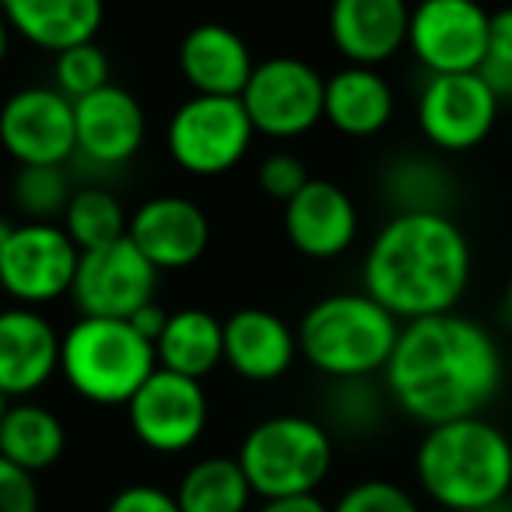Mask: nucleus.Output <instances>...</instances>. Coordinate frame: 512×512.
Returning a JSON list of instances; mask_svg holds the SVG:
<instances>
[{
    "label": "nucleus",
    "mask_w": 512,
    "mask_h": 512,
    "mask_svg": "<svg viewBox=\"0 0 512 512\" xmlns=\"http://www.w3.org/2000/svg\"><path fill=\"white\" fill-rule=\"evenodd\" d=\"M414 474L442 509H488L512 495V442L481 414L432 425L414 456Z\"/></svg>",
    "instance_id": "nucleus-3"
},
{
    "label": "nucleus",
    "mask_w": 512,
    "mask_h": 512,
    "mask_svg": "<svg viewBox=\"0 0 512 512\" xmlns=\"http://www.w3.org/2000/svg\"><path fill=\"white\" fill-rule=\"evenodd\" d=\"M127 239L155 271H186L207 253L211 221L190 197H151L130 214Z\"/></svg>",
    "instance_id": "nucleus-15"
},
{
    "label": "nucleus",
    "mask_w": 512,
    "mask_h": 512,
    "mask_svg": "<svg viewBox=\"0 0 512 512\" xmlns=\"http://www.w3.org/2000/svg\"><path fill=\"white\" fill-rule=\"evenodd\" d=\"M330 512H421V509L407 488L383 481V477H369V481L351 484Z\"/></svg>",
    "instance_id": "nucleus-32"
},
{
    "label": "nucleus",
    "mask_w": 512,
    "mask_h": 512,
    "mask_svg": "<svg viewBox=\"0 0 512 512\" xmlns=\"http://www.w3.org/2000/svg\"><path fill=\"white\" fill-rule=\"evenodd\" d=\"M158 271L141 256V249L123 235L99 249H85L74 274L71 299L81 316L130 320L141 306L155 302Z\"/></svg>",
    "instance_id": "nucleus-11"
},
{
    "label": "nucleus",
    "mask_w": 512,
    "mask_h": 512,
    "mask_svg": "<svg viewBox=\"0 0 512 512\" xmlns=\"http://www.w3.org/2000/svg\"><path fill=\"white\" fill-rule=\"evenodd\" d=\"M509 372H512V355H509Z\"/></svg>",
    "instance_id": "nucleus-45"
},
{
    "label": "nucleus",
    "mask_w": 512,
    "mask_h": 512,
    "mask_svg": "<svg viewBox=\"0 0 512 512\" xmlns=\"http://www.w3.org/2000/svg\"><path fill=\"white\" fill-rule=\"evenodd\" d=\"M498 95L481 74H428L418 99V127L425 141L449 155H460L488 141L498 120Z\"/></svg>",
    "instance_id": "nucleus-13"
},
{
    "label": "nucleus",
    "mask_w": 512,
    "mask_h": 512,
    "mask_svg": "<svg viewBox=\"0 0 512 512\" xmlns=\"http://www.w3.org/2000/svg\"><path fill=\"white\" fill-rule=\"evenodd\" d=\"M127 421L151 453H186L207 428V393L200 379L155 369L127 400Z\"/></svg>",
    "instance_id": "nucleus-12"
},
{
    "label": "nucleus",
    "mask_w": 512,
    "mask_h": 512,
    "mask_svg": "<svg viewBox=\"0 0 512 512\" xmlns=\"http://www.w3.org/2000/svg\"><path fill=\"white\" fill-rule=\"evenodd\" d=\"M470 242L449 214H393L365 256V295L400 323L453 313L470 281Z\"/></svg>",
    "instance_id": "nucleus-2"
},
{
    "label": "nucleus",
    "mask_w": 512,
    "mask_h": 512,
    "mask_svg": "<svg viewBox=\"0 0 512 512\" xmlns=\"http://www.w3.org/2000/svg\"><path fill=\"white\" fill-rule=\"evenodd\" d=\"M488 25L481 0H421L411 8L407 50L428 74H474L484 64Z\"/></svg>",
    "instance_id": "nucleus-10"
},
{
    "label": "nucleus",
    "mask_w": 512,
    "mask_h": 512,
    "mask_svg": "<svg viewBox=\"0 0 512 512\" xmlns=\"http://www.w3.org/2000/svg\"><path fill=\"white\" fill-rule=\"evenodd\" d=\"M4 411H8V397L0 393V421H4Z\"/></svg>",
    "instance_id": "nucleus-43"
},
{
    "label": "nucleus",
    "mask_w": 512,
    "mask_h": 512,
    "mask_svg": "<svg viewBox=\"0 0 512 512\" xmlns=\"http://www.w3.org/2000/svg\"><path fill=\"white\" fill-rule=\"evenodd\" d=\"M0 299H4V285H0Z\"/></svg>",
    "instance_id": "nucleus-44"
},
{
    "label": "nucleus",
    "mask_w": 512,
    "mask_h": 512,
    "mask_svg": "<svg viewBox=\"0 0 512 512\" xmlns=\"http://www.w3.org/2000/svg\"><path fill=\"white\" fill-rule=\"evenodd\" d=\"M0 148L18 165H64L78 155L74 102L57 88H22L0 106Z\"/></svg>",
    "instance_id": "nucleus-14"
},
{
    "label": "nucleus",
    "mask_w": 512,
    "mask_h": 512,
    "mask_svg": "<svg viewBox=\"0 0 512 512\" xmlns=\"http://www.w3.org/2000/svg\"><path fill=\"white\" fill-rule=\"evenodd\" d=\"M11 232H15V225H11L8 218H0V249H4V242L11 239Z\"/></svg>",
    "instance_id": "nucleus-40"
},
{
    "label": "nucleus",
    "mask_w": 512,
    "mask_h": 512,
    "mask_svg": "<svg viewBox=\"0 0 512 512\" xmlns=\"http://www.w3.org/2000/svg\"><path fill=\"white\" fill-rule=\"evenodd\" d=\"M477 512H512V495L502 498V502H495V505H488V509H477Z\"/></svg>",
    "instance_id": "nucleus-41"
},
{
    "label": "nucleus",
    "mask_w": 512,
    "mask_h": 512,
    "mask_svg": "<svg viewBox=\"0 0 512 512\" xmlns=\"http://www.w3.org/2000/svg\"><path fill=\"white\" fill-rule=\"evenodd\" d=\"M323 120L344 137H372L393 120V88L376 67L348 64L323 81Z\"/></svg>",
    "instance_id": "nucleus-23"
},
{
    "label": "nucleus",
    "mask_w": 512,
    "mask_h": 512,
    "mask_svg": "<svg viewBox=\"0 0 512 512\" xmlns=\"http://www.w3.org/2000/svg\"><path fill=\"white\" fill-rule=\"evenodd\" d=\"M158 369L179 376L204 379L225 362V330L207 309H179L169 313V323L155 341Z\"/></svg>",
    "instance_id": "nucleus-24"
},
{
    "label": "nucleus",
    "mask_w": 512,
    "mask_h": 512,
    "mask_svg": "<svg viewBox=\"0 0 512 512\" xmlns=\"http://www.w3.org/2000/svg\"><path fill=\"white\" fill-rule=\"evenodd\" d=\"M127 323L137 330V334L148 337V341L155 344V341H158V334H162V330H165V323H169V313H165V309L158 306V302H148V306L137 309V313L130 316Z\"/></svg>",
    "instance_id": "nucleus-37"
},
{
    "label": "nucleus",
    "mask_w": 512,
    "mask_h": 512,
    "mask_svg": "<svg viewBox=\"0 0 512 512\" xmlns=\"http://www.w3.org/2000/svg\"><path fill=\"white\" fill-rule=\"evenodd\" d=\"M505 316L512 323V274H509V285H505Z\"/></svg>",
    "instance_id": "nucleus-42"
},
{
    "label": "nucleus",
    "mask_w": 512,
    "mask_h": 512,
    "mask_svg": "<svg viewBox=\"0 0 512 512\" xmlns=\"http://www.w3.org/2000/svg\"><path fill=\"white\" fill-rule=\"evenodd\" d=\"M383 376L400 411L432 428L481 414L502 386L505 358L477 320L442 313L400 327Z\"/></svg>",
    "instance_id": "nucleus-1"
},
{
    "label": "nucleus",
    "mask_w": 512,
    "mask_h": 512,
    "mask_svg": "<svg viewBox=\"0 0 512 512\" xmlns=\"http://www.w3.org/2000/svg\"><path fill=\"white\" fill-rule=\"evenodd\" d=\"M404 323L365 292L320 299L299 323V351L316 372L337 379H369L386 369Z\"/></svg>",
    "instance_id": "nucleus-4"
},
{
    "label": "nucleus",
    "mask_w": 512,
    "mask_h": 512,
    "mask_svg": "<svg viewBox=\"0 0 512 512\" xmlns=\"http://www.w3.org/2000/svg\"><path fill=\"white\" fill-rule=\"evenodd\" d=\"M106 512H179L176 491H165L158 484H127L109 498Z\"/></svg>",
    "instance_id": "nucleus-36"
},
{
    "label": "nucleus",
    "mask_w": 512,
    "mask_h": 512,
    "mask_svg": "<svg viewBox=\"0 0 512 512\" xmlns=\"http://www.w3.org/2000/svg\"><path fill=\"white\" fill-rule=\"evenodd\" d=\"M235 460L253 495H316L334 463V439L306 414H274L249 428Z\"/></svg>",
    "instance_id": "nucleus-6"
},
{
    "label": "nucleus",
    "mask_w": 512,
    "mask_h": 512,
    "mask_svg": "<svg viewBox=\"0 0 512 512\" xmlns=\"http://www.w3.org/2000/svg\"><path fill=\"white\" fill-rule=\"evenodd\" d=\"M330 414L337 425L351 432H365L379 421V397L365 379H337L334 397H330Z\"/></svg>",
    "instance_id": "nucleus-33"
},
{
    "label": "nucleus",
    "mask_w": 512,
    "mask_h": 512,
    "mask_svg": "<svg viewBox=\"0 0 512 512\" xmlns=\"http://www.w3.org/2000/svg\"><path fill=\"white\" fill-rule=\"evenodd\" d=\"M225 362L249 383H274L295 365L299 334L271 309H239L225 323Z\"/></svg>",
    "instance_id": "nucleus-20"
},
{
    "label": "nucleus",
    "mask_w": 512,
    "mask_h": 512,
    "mask_svg": "<svg viewBox=\"0 0 512 512\" xmlns=\"http://www.w3.org/2000/svg\"><path fill=\"white\" fill-rule=\"evenodd\" d=\"M148 120L127 88L106 85L74 102L78 155L92 165H127L141 151Z\"/></svg>",
    "instance_id": "nucleus-17"
},
{
    "label": "nucleus",
    "mask_w": 512,
    "mask_h": 512,
    "mask_svg": "<svg viewBox=\"0 0 512 512\" xmlns=\"http://www.w3.org/2000/svg\"><path fill=\"white\" fill-rule=\"evenodd\" d=\"M127 221L130 218L116 193H109L106 186H81L67 200L60 225L71 235L74 246L85 253V249H99L106 242L123 239L127 235Z\"/></svg>",
    "instance_id": "nucleus-27"
},
{
    "label": "nucleus",
    "mask_w": 512,
    "mask_h": 512,
    "mask_svg": "<svg viewBox=\"0 0 512 512\" xmlns=\"http://www.w3.org/2000/svg\"><path fill=\"white\" fill-rule=\"evenodd\" d=\"M407 0H334L327 29L348 64L379 67L407 46Z\"/></svg>",
    "instance_id": "nucleus-19"
},
{
    "label": "nucleus",
    "mask_w": 512,
    "mask_h": 512,
    "mask_svg": "<svg viewBox=\"0 0 512 512\" xmlns=\"http://www.w3.org/2000/svg\"><path fill=\"white\" fill-rule=\"evenodd\" d=\"M155 369V344L137 334L127 320L81 316L60 337V372L88 404L127 407V400L148 383Z\"/></svg>",
    "instance_id": "nucleus-5"
},
{
    "label": "nucleus",
    "mask_w": 512,
    "mask_h": 512,
    "mask_svg": "<svg viewBox=\"0 0 512 512\" xmlns=\"http://www.w3.org/2000/svg\"><path fill=\"white\" fill-rule=\"evenodd\" d=\"M176 502L179 512H249L253 488L235 456H207L183 474Z\"/></svg>",
    "instance_id": "nucleus-26"
},
{
    "label": "nucleus",
    "mask_w": 512,
    "mask_h": 512,
    "mask_svg": "<svg viewBox=\"0 0 512 512\" xmlns=\"http://www.w3.org/2000/svg\"><path fill=\"white\" fill-rule=\"evenodd\" d=\"M288 242L309 260H334L348 253L358 235V207L330 179H309L285 204Z\"/></svg>",
    "instance_id": "nucleus-18"
},
{
    "label": "nucleus",
    "mask_w": 512,
    "mask_h": 512,
    "mask_svg": "<svg viewBox=\"0 0 512 512\" xmlns=\"http://www.w3.org/2000/svg\"><path fill=\"white\" fill-rule=\"evenodd\" d=\"M60 372V334L32 306L0 309V393L25 400Z\"/></svg>",
    "instance_id": "nucleus-16"
},
{
    "label": "nucleus",
    "mask_w": 512,
    "mask_h": 512,
    "mask_svg": "<svg viewBox=\"0 0 512 512\" xmlns=\"http://www.w3.org/2000/svg\"><path fill=\"white\" fill-rule=\"evenodd\" d=\"M11 32L46 53L92 43L106 18V0H0Z\"/></svg>",
    "instance_id": "nucleus-22"
},
{
    "label": "nucleus",
    "mask_w": 512,
    "mask_h": 512,
    "mask_svg": "<svg viewBox=\"0 0 512 512\" xmlns=\"http://www.w3.org/2000/svg\"><path fill=\"white\" fill-rule=\"evenodd\" d=\"M449 193V176L432 158H397L386 172V197L393 200L397 214H446Z\"/></svg>",
    "instance_id": "nucleus-28"
},
{
    "label": "nucleus",
    "mask_w": 512,
    "mask_h": 512,
    "mask_svg": "<svg viewBox=\"0 0 512 512\" xmlns=\"http://www.w3.org/2000/svg\"><path fill=\"white\" fill-rule=\"evenodd\" d=\"M256 179H260V190H264L267 197L278 200V204H288V200L309 183V172H306V165H302V158L288 155V151H274V155H267L264 162H260Z\"/></svg>",
    "instance_id": "nucleus-34"
},
{
    "label": "nucleus",
    "mask_w": 512,
    "mask_h": 512,
    "mask_svg": "<svg viewBox=\"0 0 512 512\" xmlns=\"http://www.w3.org/2000/svg\"><path fill=\"white\" fill-rule=\"evenodd\" d=\"M323 81L313 64L299 57L260 60L242 88V109L256 134L302 137L323 120Z\"/></svg>",
    "instance_id": "nucleus-8"
},
{
    "label": "nucleus",
    "mask_w": 512,
    "mask_h": 512,
    "mask_svg": "<svg viewBox=\"0 0 512 512\" xmlns=\"http://www.w3.org/2000/svg\"><path fill=\"white\" fill-rule=\"evenodd\" d=\"M81 249L57 221H25L15 225L0 249V285L4 295L22 306H46L71 295Z\"/></svg>",
    "instance_id": "nucleus-9"
},
{
    "label": "nucleus",
    "mask_w": 512,
    "mask_h": 512,
    "mask_svg": "<svg viewBox=\"0 0 512 512\" xmlns=\"http://www.w3.org/2000/svg\"><path fill=\"white\" fill-rule=\"evenodd\" d=\"M256 60L246 39L218 22L193 25L179 43V71L193 95H235L239 99Z\"/></svg>",
    "instance_id": "nucleus-21"
},
{
    "label": "nucleus",
    "mask_w": 512,
    "mask_h": 512,
    "mask_svg": "<svg viewBox=\"0 0 512 512\" xmlns=\"http://www.w3.org/2000/svg\"><path fill=\"white\" fill-rule=\"evenodd\" d=\"M477 74L498 95V102L512 99V8L491 11L488 50H484V64Z\"/></svg>",
    "instance_id": "nucleus-31"
},
{
    "label": "nucleus",
    "mask_w": 512,
    "mask_h": 512,
    "mask_svg": "<svg viewBox=\"0 0 512 512\" xmlns=\"http://www.w3.org/2000/svg\"><path fill=\"white\" fill-rule=\"evenodd\" d=\"M71 179L64 165H22L11 186L15 207L29 221H57L64 218V207L71 200Z\"/></svg>",
    "instance_id": "nucleus-29"
},
{
    "label": "nucleus",
    "mask_w": 512,
    "mask_h": 512,
    "mask_svg": "<svg viewBox=\"0 0 512 512\" xmlns=\"http://www.w3.org/2000/svg\"><path fill=\"white\" fill-rule=\"evenodd\" d=\"M53 81H57V92H64L71 102L85 99V95L99 92V88L113 85L109 81V57L102 53V46L95 43H81L71 50L57 53V64H53Z\"/></svg>",
    "instance_id": "nucleus-30"
},
{
    "label": "nucleus",
    "mask_w": 512,
    "mask_h": 512,
    "mask_svg": "<svg viewBox=\"0 0 512 512\" xmlns=\"http://www.w3.org/2000/svg\"><path fill=\"white\" fill-rule=\"evenodd\" d=\"M67 449V428L50 407L18 400L8 404L0 421V456L25 474L36 477L39 470H50Z\"/></svg>",
    "instance_id": "nucleus-25"
},
{
    "label": "nucleus",
    "mask_w": 512,
    "mask_h": 512,
    "mask_svg": "<svg viewBox=\"0 0 512 512\" xmlns=\"http://www.w3.org/2000/svg\"><path fill=\"white\" fill-rule=\"evenodd\" d=\"M0 512H39L36 477L0 456Z\"/></svg>",
    "instance_id": "nucleus-35"
},
{
    "label": "nucleus",
    "mask_w": 512,
    "mask_h": 512,
    "mask_svg": "<svg viewBox=\"0 0 512 512\" xmlns=\"http://www.w3.org/2000/svg\"><path fill=\"white\" fill-rule=\"evenodd\" d=\"M8 53H11V25H8V18L0 15V64L8 60Z\"/></svg>",
    "instance_id": "nucleus-39"
},
{
    "label": "nucleus",
    "mask_w": 512,
    "mask_h": 512,
    "mask_svg": "<svg viewBox=\"0 0 512 512\" xmlns=\"http://www.w3.org/2000/svg\"><path fill=\"white\" fill-rule=\"evenodd\" d=\"M253 137L256 130L235 95H190L165 130L172 162L200 179L232 172L246 158Z\"/></svg>",
    "instance_id": "nucleus-7"
},
{
    "label": "nucleus",
    "mask_w": 512,
    "mask_h": 512,
    "mask_svg": "<svg viewBox=\"0 0 512 512\" xmlns=\"http://www.w3.org/2000/svg\"><path fill=\"white\" fill-rule=\"evenodd\" d=\"M256 512H330L316 495H288V498H264Z\"/></svg>",
    "instance_id": "nucleus-38"
}]
</instances>
